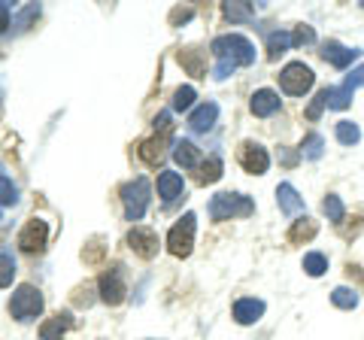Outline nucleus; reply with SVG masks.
Masks as SVG:
<instances>
[{
    "label": "nucleus",
    "mask_w": 364,
    "mask_h": 340,
    "mask_svg": "<svg viewBox=\"0 0 364 340\" xmlns=\"http://www.w3.org/2000/svg\"><path fill=\"white\" fill-rule=\"evenodd\" d=\"M213 55L219 61H231L234 67H249L255 64V46L240 33H225V37L213 40Z\"/></svg>",
    "instance_id": "1"
},
{
    "label": "nucleus",
    "mask_w": 364,
    "mask_h": 340,
    "mask_svg": "<svg viewBox=\"0 0 364 340\" xmlns=\"http://www.w3.org/2000/svg\"><path fill=\"white\" fill-rule=\"evenodd\" d=\"M149 198H152V188H149V179L136 176L131 183L122 186V203H124V216L128 222H140L149 210Z\"/></svg>",
    "instance_id": "2"
},
{
    "label": "nucleus",
    "mask_w": 364,
    "mask_h": 340,
    "mask_svg": "<svg viewBox=\"0 0 364 340\" xmlns=\"http://www.w3.org/2000/svg\"><path fill=\"white\" fill-rule=\"evenodd\" d=\"M252 213H255L252 198L237 195V191H219V195L210 201V216L215 222H225L234 216H252Z\"/></svg>",
    "instance_id": "3"
},
{
    "label": "nucleus",
    "mask_w": 364,
    "mask_h": 340,
    "mask_svg": "<svg viewBox=\"0 0 364 340\" xmlns=\"http://www.w3.org/2000/svg\"><path fill=\"white\" fill-rule=\"evenodd\" d=\"M43 307H46L43 292L33 286H18L13 292V301H9V313H13V319H18V322H28L33 316H40Z\"/></svg>",
    "instance_id": "4"
},
{
    "label": "nucleus",
    "mask_w": 364,
    "mask_h": 340,
    "mask_svg": "<svg viewBox=\"0 0 364 340\" xmlns=\"http://www.w3.org/2000/svg\"><path fill=\"white\" fill-rule=\"evenodd\" d=\"M313 83H316V76H313V70H310V67H306L304 61H291V64L282 67V73H279L282 92L291 95V97L306 95V92L313 88Z\"/></svg>",
    "instance_id": "5"
},
{
    "label": "nucleus",
    "mask_w": 364,
    "mask_h": 340,
    "mask_svg": "<svg viewBox=\"0 0 364 340\" xmlns=\"http://www.w3.org/2000/svg\"><path fill=\"white\" fill-rule=\"evenodd\" d=\"M195 228H198V219H195V213H186L173 228H170L167 234V249L173 253L176 258H186L191 255V246H195Z\"/></svg>",
    "instance_id": "6"
},
{
    "label": "nucleus",
    "mask_w": 364,
    "mask_h": 340,
    "mask_svg": "<svg viewBox=\"0 0 364 340\" xmlns=\"http://www.w3.org/2000/svg\"><path fill=\"white\" fill-rule=\"evenodd\" d=\"M97 289H100V298H104V304H109V307L122 304L124 294H128V289H124V267L112 265L109 270H104L100 280H97Z\"/></svg>",
    "instance_id": "7"
},
{
    "label": "nucleus",
    "mask_w": 364,
    "mask_h": 340,
    "mask_svg": "<svg viewBox=\"0 0 364 340\" xmlns=\"http://www.w3.org/2000/svg\"><path fill=\"white\" fill-rule=\"evenodd\" d=\"M46 240H49V225L43 219H31L18 234V246L25 249V253H43Z\"/></svg>",
    "instance_id": "8"
},
{
    "label": "nucleus",
    "mask_w": 364,
    "mask_h": 340,
    "mask_svg": "<svg viewBox=\"0 0 364 340\" xmlns=\"http://www.w3.org/2000/svg\"><path fill=\"white\" fill-rule=\"evenodd\" d=\"M128 246L140 258H152L158 253V234L152 228H143V225H134L128 231Z\"/></svg>",
    "instance_id": "9"
},
{
    "label": "nucleus",
    "mask_w": 364,
    "mask_h": 340,
    "mask_svg": "<svg viewBox=\"0 0 364 340\" xmlns=\"http://www.w3.org/2000/svg\"><path fill=\"white\" fill-rule=\"evenodd\" d=\"M240 164L249 170V174H267V167H270V155L264 146H258V143H243V149H240Z\"/></svg>",
    "instance_id": "10"
},
{
    "label": "nucleus",
    "mask_w": 364,
    "mask_h": 340,
    "mask_svg": "<svg viewBox=\"0 0 364 340\" xmlns=\"http://www.w3.org/2000/svg\"><path fill=\"white\" fill-rule=\"evenodd\" d=\"M215 119H219V104H213V100H207V104H200L195 112L188 116V128L195 134H207Z\"/></svg>",
    "instance_id": "11"
},
{
    "label": "nucleus",
    "mask_w": 364,
    "mask_h": 340,
    "mask_svg": "<svg viewBox=\"0 0 364 340\" xmlns=\"http://www.w3.org/2000/svg\"><path fill=\"white\" fill-rule=\"evenodd\" d=\"M182 188H186V183H182V176L176 170H161V174H158V198L173 203L182 195Z\"/></svg>",
    "instance_id": "12"
},
{
    "label": "nucleus",
    "mask_w": 364,
    "mask_h": 340,
    "mask_svg": "<svg viewBox=\"0 0 364 340\" xmlns=\"http://www.w3.org/2000/svg\"><path fill=\"white\" fill-rule=\"evenodd\" d=\"M322 58H325L328 64H334V67H340V70H343V67H349L352 61L358 58V49H346V46H340L337 40H328L325 46H322Z\"/></svg>",
    "instance_id": "13"
},
{
    "label": "nucleus",
    "mask_w": 364,
    "mask_h": 340,
    "mask_svg": "<svg viewBox=\"0 0 364 340\" xmlns=\"http://www.w3.org/2000/svg\"><path fill=\"white\" fill-rule=\"evenodd\" d=\"M264 316V301H255V298H240L234 304V319L240 325H252Z\"/></svg>",
    "instance_id": "14"
},
{
    "label": "nucleus",
    "mask_w": 364,
    "mask_h": 340,
    "mask_svg": "<svg viewBox=\"0 0 364 340\" xmlns=\"http://www.w3.org/2000/svg\"><path fill=\"white\" fill-rule=\"evenodd\" d=\"M277 201H279V210L286 213V216H298V213L304 210V198L298 195V188H294L291 183H279Z\"/></svg>",
    "instance_id": "15"
},
{
    "label": "nucleus",
    "mask_w": 364,
    "mask_h": 340,
    "mask_svg": "<svg viewBox=\"0 0 364 340\" xmlns=\"http://www.w3.org/2000/svg\"><path fill=\"white\" fill-rule=\"evenodd\" d=\"M249 107H252V116L267 119V116H273V112L279 110V95L270 92V88H261V92L252 95V104Z\"/></svg>",
    "instance_id": "16"
},
{
    "label": "nucleus",
    "mask_w": 364,
    "mask_h": 340,
    "mask_svg": "<svg viewBox=\"0 0 364 340\" xmlns=\"http://www.w3.org/2000/svg\"><path fill=\"white\" fill-rule=\"evenodd\" d=\"M167 146H170V134H161V137H152V140H146L140 146V158L146 164H161L164 161V155H167Z\"/></svg>",
    "instance_id": "17"
},
{
    "label": "nucleus",
    "mask_w": 364,
    "mask_h": 340,
    "mask_svg": "<svg viewBox=\"0 0 364 340\" xmlns=\"http://www.w3.org/2000/svg\"><path fill=\"white\" fill-rule=\"evenodd\" d=\"M70 325H73V316L70 313H58V316H52V319L43 322L40 337L43 340H61L67 331H70Z\"/></svg>",
    "instance_id": "18"
},
{
    "label": "nucleus",
    "mask_w": 364,
    "mask_h": 340,
    "mask_svg": "<svg viewBox=\"0 0 364 340\" xmlns=\"http://www.w3.org/2000/svg\"><path fill=\"white\" fill-rule=\"evenodd\" d=\"M173 158L186 170H195L200 164V152H198V146L191 140H173Z\"/></svg>",
    "instance_id": "19"
},
{
    "label": "nucleus",
    "mask_w": 364,
    "mask_h": 340,
    "mask_svg": "<svg viewBox=\"0 0 364 340\" xmlns=\"http://www.w3.org/2000/svg\"><path fill=\"white\" fill-rule=\"evenodd\" d=\"M222 170H225V164H222V158H219V155L207 158V161L200 164V170H198V183H200V186L219 183V179H222Z\"/></svg>",
    "instance_id": "20"
},
{
    "label": "nucleus",
    "mask_w": 364,
    "mask_h": 340,
    "mask_svg": "<svg viewBox=\"0 0 364 340\" xmlns=\"http://www.w3.org/2000/svg\"><path fill=\"white\" fill-rule=\"evenodd\" d=\"M318 234V225L313 222V219H298V222H294L291 225V231H289V240L291 243H304V240H313V237Z\"/></svg>",
    "instance_id": "21"
},
{
    "label": "nucleus",
    "mask_w": 364,
    "mask_h": 340,
    "mask_svg": "<svg viewBox=\"0 0 364 340\" xmlns=\"http://www.w3.org/2000/svg\"><path fill=\"white\" fill-rule=\"evenodd\" d=\"M291 46V33L286 31H273L270 37H267V55H270V61H277L279 55H286Z\"/></svg>",
    "instance_id": "22"
},
{
    "label": "nucleus",
    "mask_w": 364,
    "mask_h": 340,
    "mask_svg": "<svg viewBox=\"0 0 364 340\" xmlns=\"http://www.w3.org/2000/svg\"><path fill=\"white\" fill-rule=\"evenodd\" d=\"M225 18L228 21H237V25H243V21H252L255 18V6L252 4H225Z\"/></svg>",
    "instance_id": "23"
},
{
    "label": "nucleus",
    "mask_w": 364,
    "mask_h": 340,
    "mask_svg": "<svg viewBox=\"0 0 364 340\" xmlns=\"http://www.w3.org/2000/svg\"><path fill=\"white\" fill-rule=\"evenodd\" d=\"M325 152V140H322V134H306V140L301 143V155L306 158V161H318Z\"/></svg>",
    "instance_id": "24"
},
{
    "label": "nucleus",
    "mask_w": 364,
    "mask_h": 340,
    "mask_svg": "<svg viewBox=\"0 0 364 340\" xmlns=\"http://www.w3.org/2000/svg\"><path fill=\"white\" fill-rule=\"evenodd\" d=\"M325 104L331 107V110H346L352 104V92L346 85H340V88H325Z\"/></svg>",
    "instance_id": "25"
},
{
    "label": "nucleus",
    "mask_w": 364,
    "mask_h": 340,
    "mask_svg": "<svg viewBox=\"0 0 364 340\" xmlns=\"http://www.w3.org/2000/svg\"><path fill=\"white\" fill-rule=\"evenodd\" d=\"M331 301H334V307H340V310H352V307H358V292L346 289V286H337L331 292Z\"/></svg>",
    "instance_id": "26"
},
{
    "label": "nucleus",
    "mask_w": 364,
    "mask_h": 340,
    "mask_svg": "<svg viewBox=\"0 0 364 340\" xmlns=\"http://www.w3.org/2000/svg\"><path fill=\"white\" fill-rule=\"evenodd\" d=\"M16 280V258L13 253H0V289H9Z\"/></svg>",
    "instance_id": "27"
},
{
    "label": "nucleus",
    "mask_w": 364,
    "mask_h": 340,
    "mask_svg": "<svg viewBox=\"0 0 364 340\" xmlns=\"http://www.w3.org/2000/svg\"><path fill=\"white\" fill-rule=\"evenodd\" d=\"M337 140L343 146H355L361 140V131L355 122H337Z\"/></svg>",
    "instance_id": "28"
},
{
    "label": "nucleus",
    "mask_w": 364,
    "mask_h": 340,
    "mask_svg": "<svg viewBox=\"0 0 364 340\" xmlns=\"http://www.w3.org/2000/svg\"><path fill=\"white\" fill-rule=\"evenodd\" d=\"M304 270L310 277H322L325 270H328V258L322 255V253H306L304 255Z\"/></svg>",
    "instance_id": "29"
},
{
    "label": "nucleus",
    "mask_w": 364,
    "mask_h": 340,
    "mask_svg": "<svg viewBox=\"0 0 364 340\" xmlns=\"http://www.w3.org/2000/svg\"><path fill=\"white\" fill-rule=\"evenodd\" d=\"M18 203V188L9 176H0V207H16Z\"/></svg>",
    "instance_id": "30"
},
{
    "label": "nucleus",
    "mask_w": 364,
    "mask_h": 340,
    "mask_svg": "<svg viewBox=\"0 0 364 340\" xmlns=\"http://www.w3.org/2000/svg\"><path fill=\"white\" fill-rule=\"evenodd\" d=\"M40 16V4H28V6H21V13L13 18V28L21 33V31H28V25H31V21L33 18H37Z\"/></svg>",
    "instance_id": "31"
},
{
    "label": "nucleus",
    "mask_w": 364,
    "mask_h": 340,
    "mask_svg": "<svg viewBox=\"0 0 364 340\" xmlns=\"http://www.w3.org/2000/svg\"><path fill=\"white\" fill-rule=\"evenodd\" d=\"M191 104H195V88H191V85L176 88V95H173V110H176V112H186V110H191Z\"/></svg>",
    "instance_id": "32"
},
{
    "label": "nucleus",
    "mask_w": 364,
    "mask_h": 340,
    "mask_svg": "<svg viewBox=\"0 0 364 340\" xmlns=\"http://www.w3.org/2000/svg\"><path fill=\"white\" fill-rule=\"evenodd\" d=\"M322 210H325V216L328 219H331V222H340V219H343V201H340L337 195H328L325 198V203H322Z\"/></svg>",
    "instance_id": "33"
},
{
    "label": "nucleus",
    "mask_w": 364,
    "mask_h": 340,
    "mask_svg": "<svg viewBox=\"0 0 364 340\" xmlns=\"http://www.w3.org/2000/svg\"><path fill=\"white\" fill-rule=\"evenodd\" d=\"M179 64L186 67L191 76H200L203 73V64H200V55L198 52H179Z\"/></svg>",
    "instance_id": "34"
},
{
    "label": "nucleus",
    "mask_w": 364,
    "mask_h": 340,
    "mask_svg": "<svg viewBox=\"0 0 364 340\" xmlns=\"http://www.w3.org/2000/svg\"><path fill=\"white\" fill-rule=\"evenodd\" d=\"M313 43H316V31L310 25H301L291 33V46H313Z\"/></svg>",
    "instance_id": "35"
},
{
    "label": "nucleus",
    "mask_w": 364,
    "mask_h": 340,
    "mask_svg": "<svg viewBox=\"0 0 364 340\" xmlns=\"http://www.w3.org/2000/svg\"><path fill=\"white\" fill-rule=\"evenodd\" d=\"M325 107H328V104H325V92H318V95H316V100L310 104V110H306V119L316 122L318 116H322V110H325Z\"/></svg>",
    "instance_id": "36"
},
{
    "label": "nucleus",
    "mask_w": 364,
    "mask_h": 340,
    "mask_svg": "<svg viewBox=\"0 0 364 340\" xmlns=\"http://www.w3.org/2000/svg\"><path fill=\"white\" fill-rule=\"evenodd\" d=\"M343 85L349 88V92H355L358 85H364V64H361V67H355V70H352V73L346 76V83H343Z\"/></svg>",
    "instance_id": "37"
},
{
    "label": "nucleus",
    "mask_w": 364,
    "mask_h": 340,
    "mask_svg": "<svg viewBox=\"0 0 364 340\" xmlns=\"http://www.w3.org/2000/svg\"><path fill=\"white\" fill-rule=\"evenodd\" d=\"M234 70H237V67L231 61H219V64H215V79H228Z\"/></svg>",
    "instance_id": "38"
},
{
    "label": "nucleus",
    "mask_w": 364,
    "mask_h": 340,
    "mask_svg": "<svg viewBox=\"0 0 364 340\" xmlns=\"http://www.w3.org/2000/svg\"><path fill=\"white\" fill-rule=\"evenodd\" d=\"M9 31V4L6 0H0V33Z\"/></svg>",
    "instance_id": "39"
}]
</instances>
